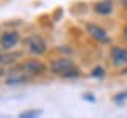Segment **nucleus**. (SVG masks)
<instances>
[{
  "mask_svg": "<svg viewBox=\"0 0 127 118\" xmlns=\"http://www.w3.org/2000/svg\"><path fill=\"white\" fill-rule=\"evenodd\" d=\"M49 69H50L55 76H60L63 79H72V77H79L80 76V69L77 68V65L72 60L64 58V57L52 58Z\"/></svg>",
  "mask_w": 127,
  "mask_h": 118,
  "instance_id": "f257e3e1",
  "label": "nucleus"
},
{
  "mask_svg": "<svg viewBox=\"0 0 127 118\" xmlns=\"http://www.w3.org/2000/svg\"><path fill=\"white\" fill-rule=\"evenodd\" d=\"M19 68H21L30 79L42 76V74H46V71H47V66L44 65L41 60H38V58H28V60L22 61L21 65H19Z\"/></svg>",
  "mask_w": 127,
  "mask_h": 118,
  "instance_id": "f03ea898",
  "label": "nucleus"
},
{
  "mask_svg": "<svg viewBox=\"0 0 127 118\" xmlns=\"http://www.w3.org/2000/svg\"><path fill=\"white\" fill-rule=\"evenodd\" d=\"M24 43H25L27 51L33 55H44L47 51V44L39 35H30Z\"/></svg>",
  "mask_w": 127,
  "mask_h": 118,
  "instance_id": "7ed1b4c3",
  "label": "nucleus"
},
{
  "mask_svg": "<svg viewBox=\"0 0 127 118\" xmlns=\"http://www.w3.org/2000/svg\"><path fill=\"white\" fill-rule=\"evenodd\" d=\"M19 41H21V36H19V33L16 30H6L0 35V47L5 52H8V51L11 52L19 44Z\"/></svg>",
  "mask_w": 127,
  "mask_h": 118,
  "instance_id": "20e7f679",
  "label": "nucleus"
},
{
  "mask_svg": "<svg viewBox=\"0 0 127 118\" xmlns=\"http://www.w3.org/2000/svg\"><path fill=\"white\" fill-rule=\"evenodd\" d=\"M86 30L88 33L96 39L97 43H104V44H108L110 43V38H108V33H107L104 28L100 25H97V24H86Z\"/></svg>",
  "mask_w": 127,
  "mask_h": 118,
  "instance_id": "39448f33",
  "label": "nucleus"
},
{
  "mask_svg": "<svg viewBox=\"0 0 127 118\" xmlns=\"http://www.w3.org/2000/svg\"><path fill=\"white\" fill-rule=\"evenodd\" d=\"M110 58L115 66H126L127 65V49L121 46H113L110 49Z\"/></svg>",
  "mask_w": 127,
  "mask_h": 118,
  "instance_id": "423d86ee",
  "label": "nucleus"
},
{
  "mask_svg": "<svg viewBox=\"0 0 127 118\" xmlns=\"http://www.w3.org/2000/svg\"><path fill=\"white\" fill-rule=\"evenodd\" d=\"M30 80V77H28L25 72H24L21 68H16V69H13V71H9L8 72V76H6V85H17V83H25Z\"/></svg>",
  "mask_w": 127,
  "mask_h": 118,
  "instance_id": "0eeeda50",
  "label": "nucleus"
},
{
  "mask_svg": "<svg viewBox=\"0 0 127 118\" xmlns=\"http://www.w3.org/2000/svg\"><path fill=\"white\" fill-rule=\"evenodd\" d=\"M22 57V52H5L2 47H0V65H13L17 58Z\"/></svg>",
  "mask_w": 127,
  "mask_h": 118,
  "instance_id": "6e6552de",
  "label": "nucleus"
},
{
  "mask_svg": "<svg viewBox=\"0 0 127 118\" xmlns=\"http://www.w3.org/2000/svg\"><path fill=\"white\" fill-rule=\"evenodd\" d=\"M94 13L102 14V16H107V14L113 13V2L111 0H100L94 5Z\"/></svg>",
  "mask_w": 127,
  "mask_h": 118,
  "instance_id": "1a4fd4ad",
  "label": "nucleus"
},
{
  "mask_svg": "<svg viewBox=\"0 0 127 118\" xmlns=\"http://www.w3.org/2000/svg\"><path fill=\"white\" fill-rule=\"evenodd\" d=\"M41 115H42V110L32 109V110H25V112H22V114H19V118H39Z\"/></svg>",
  "mask_w": 127,
  "mask_h": 118,
  "instance_id": "9d476101",
  "label": "nucleus"
},
{
  "mask_svg": "<svg viewBox=\"0 0 127 118\" xmlns=\"http://www.w3.org/2000/svg\"><path fill=\"white\" fill-rule=\"evenodd\" d=\"M91 74L94 76V77H102V76L105 74V71L102 69V68H94V69H93V72H91Z\"/></svg>",
  "mask_w": 127,
  "mask_h": 118,
  "instance_id": "9b49d317",
  "label": "nucleus"
},
{
  "mask_svg": "<svg viewBox=\"0 0 127 118\" xmlns=\"http://www.w3.org/2000/svg\"><path fill=\"white\" fill-rule=\"evenodd\" d=\"M123 35H124V39L127 41V25L124 27V30H123Z\"/></svg>",
  "mask_w": 127,
  "mask_h": 118,
  "instance_id": "f8f14e48",
  "label": "nucleus"
},
{
  "mask_svg": "<svg viewBox=\"0 0 127 118\" xmlns=\"http://www.w3.org/2000/svg\"><path fill=\"white\" fill-rule=\"evenodd\" d=\"M3 74H5V69H3V66H2V65H0V77H2Z\"/></svg>",
  "mask_w": 127,
  "mask_h": 118,
  "instance_id": "ddd939ff",
  "label": "nucleus"
},
{
  "mask_svg": "<svg viewBox=\"0 0 127 118\" xmlns=\"http://www.w3.org/2000/svg\"><path fill=\"white\" fill-rule=\"evenodd\" d=\"M123 5H124V8L127 9V0H123Z\"/></svg>",
  "mask_w": 127,
  "mask_h": 118,
  "instance_id": "4468645a",
  "label": "nucleus"
}]
</instances>
